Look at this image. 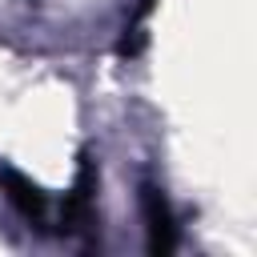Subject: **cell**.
Segmentation results:
<instances>
[{
  "label": "cell",
  "mask_w": 257,
  "mask_h": 257,
  "mask_svg": "<svg viewBox=\"0 0 257 257\" xmlns=\"http://www.w3.org/2000/svg\"><path fill=\"white\" fill-rule=\"evenodd\" d=\"M161 0H137V8H133V16H128V24H124V36H120V44H116V52L120 56H137L141 48H145V36H149V20H153V8H157Z\"/></svg>",
  "instance_id": "cell-3"
},
{
  "label": "cell",
  "mask_w": 257,
  "mask_h": 257,
  "mask_svg": "<svg viewBox=\"0 0 257 257\" xmlns=\"http://www.w3.org/2000/svg\"><path fill=\"white\" fill-rule=\"evenodd\" d=\"M0 193H4V201H8L32 229L56 233V209H52L48 193H44L32 177H24V173L12 169V165H0Z\"/></svg>",
  "instance_id": "cell-1"
},
{
  "label": "cell",
  "mask_w": 257,
  "mask_h": 257,
  "mask_svg": "<svg viewBox=\"0 0 257 257\" xmlns=\"http://www.w3.org/2000/svg\"><path fill=\"white\" fill-rule=\"evenodd\" d=\"M141 217H145L149 253H173L177 249V217H173V205H169L165 189L141 185Z\"/></svg>",
  "instance_id": "cell-2"
}]
</instances>
